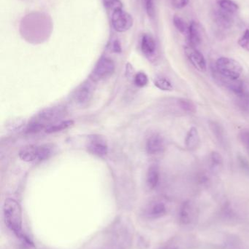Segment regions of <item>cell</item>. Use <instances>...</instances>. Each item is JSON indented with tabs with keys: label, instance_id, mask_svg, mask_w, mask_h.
<instances>
[{
	"label": "cell",
	"instance_id": "obj_1",
	"mask_svg": "<svg viewBox=\"0 0 249 249\" xmlns=\"http://www.w3.org/2000/svg\"><path fill=\"white\" fill-rule=\"evenodd\" d=\"M3 213L7 227L16 235H21L22 216L20 205L13 199H7L3 205Z\"/></svg>",
	"mask_w": 249,
	"mask_h": 249
},
{
	"label": "cell",
	"instance_id": "obj_2",
	"mask_svg": "<svg viewBox=\"0 0 249 249\" xmlns=\"http://www.w3.org/2000/svg\"><path fill=\"white\" fill-rule=\"evenodd\" d=\"M215 67L220 77L232 80H238L244 70L242 65L238 61L229 57L218 58Z\"/></svg>",
	"mask_w": 249,
	"mask_h": 249
},
{
	"label": "cell",
	"instance_id": "obj_3",
	"mask_svg": "<svg viewBox=\"0 0 249 249\" xmlns=\"http://www.w3.org/2000/svg\"><path fill=\"white\" fill-rule=\"evenodd\" d=\"M51 147L48 145L42 146H30L23 148L19 152V157L22 160L26 162L42 161L48 159L51 155Z\"/></svg>",
	"mask_w": 249,
	"mask_h": 249
},
{
	"label": "cell",
	"instance_id": "obj_4",
	"mask_svg": "<svg viewBox=\"0 0 249 249\" xmlns=\"http://www.w3.org/2000/svg\"><path fill=\"white\" fill-rule=\"evenodd\" d=\"M133 16L123 9H118L112 13L111 23L116 32L121 33L127 32L133 26Z\"/></svg>",
	"mask_w": 249,
	"mask_h": 249
},
{
	"label": "cell",
	"instance_id": "obj_5",
	"mask_svg": "<svg viewBox=\"0 0 249 249\" xmlns=\"http://www.w3.org/2000/svg\"><path fill=\"white\" fill-rule=\"evenodd\" d=\"M65 108L63 107L47 108V109H43L39 113H38L36 119L34 120V121L43 124L47 128L46 124L58 121V120L62 118L65 115Z\"/></svg>",
	"mask_w": 249,
	"mask_h": 249
},
{
	"label": "cell",
	"instance_id": "obj_6",
	"mask_svg": "<svg viewBox=\"0 0 249 249\" xmlns=\"http://www.w3.org/2000/svg\"><path fill=\"white\" fill-rule=\"evenodd\" d=\"M115 64L113 60L108 58H102L98 61L92 72V80L95 81L103 80L113 74L115 71Z\"/></svg>",
	"mask_w": 249,
	"mask_h": 249
},
{
	"label": "cell",
	"instance_id": "obj_7",
	"mask_svg": "<svg viewBox=\"0 0 249 249\" xmlns=\"http://www.w3.org/2000/svg\"><path fill=\"white\" fill-rule=\"evenodd\" d=\"M184 53L192 65L200 72H206L207 70V64L206 58L201 52L197 48L186 45L184 47Z\"/></svg>",
	"mask_w": 249,
	"mask_h": 249
},
{
	"label": "cell",
	"instance_id": "obj_8",
	"mask_svg": "<svg viewBox=\"0 0 249 249\" xmlns=\"http://www.w3.org/2000/svg\"><path fill=\"white\" fill-rule=\"evenodd\" d=\"M87 149L92 155L98 157H104L108 154V146L106 141L101 136H94L89 137Z\"/></svg>",
	"mask_w": 249,
	"mask_h": 249
},
{
	"label": "cell",
	"instance_id": "obj_9",
	"mask_svg": "<svg viewBox=\"0 0 249 249\" xmlns=\"http://www.w3.org/2000/svg\"><path fill=\"white\" fill-rule=\"evenodd\" d=\"M146 151L149 155H159L165 150V141L159 134H153L148 139Z\"/></svg>",
	"mask_w": 249,
	"mask_h": 249
},
{
	"label": "cell",
	"instance_id": "obj_10",
	"mask_svg": "<svg viewBox=\"0 0 249 249\" xmlns=\"http://www.w3.org/2000/svg\"><path fill=\"white\" fill-rule=\"evenodd\" d=\"M186 36H187V45L197 48L201 44L202 33L198 23L194 20L190 22L188 32Z\"/></svg>",
	"mask_w": 249,
	"mask_h": 249
},
{
	"label": "cell",
	"instance_id": "obj_11",
	"mask_svg": "<svg viewBox=\"0 0 249 249\" xmlns=\"http://www.w3.org/2000/svg\"><path fill=\"white\" fill-rule=\"evenodd\" d=\"M214 20L218 26L223 29H230L234 23V15L218 7L214 11Z\"/></svg>",
	"mask_w": 249,
	"mask_h": 249
},
{
	"label": "cell",
	"instance_id": "obj_12",
	"mask_svg": "<svg viewBox=\"0 0 249 249\" xmlns=\"http://www.w3.org/2000/svg\"><path fill=\"white\" fill-rule=\"evenodd\" d=\"M140 48L142 52L146 56L151 57L154 55L156 51V44L152 35L149 34H144L142 36Z\"/></svg>",
	"mask_w": 249,
	"mask_h": 249
},
{
	"label": "cell",
	"instance_id": "obj_13",
	"mask_svg": "<svg viewBox=\"0 0 249 249\" xmlns=\"http://www.w3.org/2000/svg\"><path fill=\"white\" fill-rule=\"evenodd\" d=\"M200 143V134L197 127H192L189 130L185 138L186 147L190 150H194L198 147Z\"/></svg>",
	"mask_w": 249,
	"mask_h": 249
},
{
	"label": "cell",
	"instance_id": "obj_14",
	"mask_svg": "<svg viewBox=\"0 0 249 249\" xmlns=\"http://www.w3.org/2000/svg\"><path fill=\"white\" fill-rule=\"evenodd\" d=\"M222 78V77H221ZM224 84L227 86L229 90L233 92L235 94L239 96H244L246 93L245 85L241 80H228V79L222 78Z\"/></svg>",
	"mask_w": 249,
	"mask_h": 249
},
{
	"label": "cell",
	"instance_id": "obj_15",
	"mask_svg": "<svg viewBox=\"0 0 249 249\" xmlns=\"http://www.w3.org/2000/svg\"><path fill=\"white\" fill-rule=\"evenodd\" d=\"M167 209L165 205L161 202L152 203L147 210L146 215L150 219H157L166 213Z\"/></svg>",
	"mask_w": 249,
	"mask_h": 249
},
{
	"label": "cell",
	"instance_id": "obj_16",
	"mask_svg": "<svg viewBox=\"0 0 249 249\" xmlns=\"http://www.w3.org/2000/svg\"><path fill=\"white\" fill-rule=\"evenodd\" d=\"M160 178V173L159 169L156 165H152L148 170L147 176H146V183L149 188H156L159 182Z\"/></svg>",
	"mask_w": 249,
	"mask_h": 249
},
{
	"label": "cell",
	"instance_id": "obj_17",
	"mask_svg": "<svg viewBox=\"0 0 249 249\" xmlns=\"http://www.w3.org/2000/svg\"><path fill=\"white\" fill-rule=\"evenodd\" d=\"M92 97V89L89 83L83 85L76 93V100L80 105H85L91 100Z\"/></svg>",
	"mask_w": 249,
	"mask_h": 249
},
{
	"label": "cell",
	"instance_id": "obj_18",
	"mask_svg": "<svg viewBox=\"0 0 249 249\" xmlns=\"http://www.w3.org/2000/svg\"><path fill=\"white\" fill-rule=\"evenodd\" d=\"M209 166L213 172H219L224 165V160L220 153L213 151L209 155Z\"/></svg>",
	"mask_w": 249,
	"mask_h": 249
},
{
	"label": "cell",
	"instance_id": "obj_19",
	"mask_svg": "<svg viewBox=\"0 0 249 249\" xmlns=\"http://www.w3.org/2000/svg\"><path fill=\"white\" fill-rule=\"evenodd\" d=\"M216 3L219 9L232 15L239 10V6L233 0H216Z\"/></svg>",
	"mask_w": 249,
	"mask_h": 249
},
{
	"label": "cell",
	"instance_id": "obj_20",
	"mask_svg": "<svg viewBox=\"0 0 249 249\" xmlns=\"http://www.w3.org/2000/svg\"><path fill=\"white\" fill-rule=\"evenodd\" d=\"M178 105L179 107L187 113L194 114L197 112V107L195 104L190 99H184V98L178 99Z\"/></svg>",
	"mask_w": 249,
	"mask_h": 249
},
{
	"label": "cell",
	"instance_id": "obj_21",
	"mask_svg": "<svg viewBox=\"0 0 249 249\" xmlns=\"http://www.w3.org/2000/svg\"><path fill=\"white\" fill-rule=\"evenodd\" d=\"M73 124H74V122L73 121H62V122L58 123V124L48 126L45 129V132L47 133H57V132L61 131V130L68 128L69 127L73 125Z\"/></svg>",
	"mask_w": 249,
	"mask_h": 249
},
{
	"label": "cell",
	"instance_id": "obj_22",
	"mask_svg": "<svg viewBox=\"0 0 249 249\" xmlns=\"http://www.w3.org/2000/svg\"><path fill=\"white\" fill-rule=\"evenodd\" d=\"M210 127L211 131L214 134L215 137L217 139L220 143H225V131H224L223 127L220 125L218 123L213 122L210 123Z\"/></svg>",
	"mask_w": 249,
	"mask_h": 249
},
{
	"label": "cell",
	"instance_id": "obj_23",
	"mask_svg": "<svg viewBox=\"0 0 249 249\" xmlns=\"http://www.w3.org/2000/svg\"><path fill=\"white\" fill-rule=\"evenodd\" d=\"M173 24L175 27L183 35H186L188 32L190 24L187 23L185 20L181 16L175 15L173 17Z\"/></svg>",
	"mask_w": 249,
	"mask_h": 249
},
{
	"label": "cell",
	"instance_id": "obj_24",
	"mask_svg": "<svg viewBox=\"0 0 249 249\" xmlns=\"http://www.w3.org/2000/svg\"><path fill=\"white\" fill-rule=\"evenodd\" d=\"M154 85L157 89L165 91H171L173 89L171 82L165 77H159L155 79Z\"/></svg>",
	"mask_w": 249,
	"mask_h": 249
},
{
	"label": "cell",
	"instance_id": "obj_25",
	"mask_svg": "<svg viewBox=\"0 0 249 249\" xmlns=\"http://www.w3.org/2000/svg\"><path fill=\"white\" fill-rule=\"evenodd\" d=\"M192 211V206L190 203H184L181 212V217L183 219V222H192L193 216H194V213H193Z\"/></svg>",
	"mask_w": 249,
	"mask_h": 249
},
{
	"label": "cell",
	"instance_id": "obj_26",
	"mask_svg": "<svg viewBox=\"0 0 249 249\" xmlns=\"http://www.w3.org/2000/svg\"><path fill=\"white\" fill-rule=\"evenodd\" d=\"M107 10L115 11L118 9H122L123 4L121 0H102Z\"/></svg>",
	"mask_w": 249,
	"mask_h": 249
},
{
	"label": "cell",
	"instance_id": "obj_27",
	"mask_svg": "<svg viewBox=\"0 0 249 249\" xmlns=\"http://www.w3.org/2000/svg\"><path fill=\"white\" fill-rule=\"evenodd\" d=\"M238 45L243 49L249 52V29H246L238 41Z\"/></svg>",
	"mask_w": 249,
	"mask_h": 249
},
{
	"label": "cell",
	"instance_id": "obj_28",
	"mask_svg": "<svg viewBox=\"0 0 249 249\" xmlns=\"http://www.w3.org/2000/svg\"><path fill=\"white\" fill-rule=\"evenodd\" d=\"M239 139L249 155V129H244L239 133Z\"/></svg>",
	"mask_w": 249,
	"mask_h": 249
},
{
	"label": "cell",
	"instance_id": "obj_29",
	"mask_svg": "<svg viewBox=\"0 0 249 249\" xmlns=\"http://www.w3.org/2000/svg\"><path fill=\"white\" fill-rule=\"evenodd\" d=\"M148 83H149V78L144 72H138L134 77V83L137 87H145Z\"/></svg>",
	"mask_w": 249,
	"mask_h": 249
},
{
	"label": "cell",
	"instance_id": "obj_30",
	"mask_svg": "<svg viewBox=\"0 0 249 249\" xmlns=\"http://www.w3.org/2000/svg\"><path fill=\"white\" fill-rule=\"evenodd\" d=\"M238 162L241 171L247 176H249V161L247 158L243 155H238Z\"/></svg>",
	"mask_w": 249,
	"mask_h": 249
},
{
	"label": "cell",
	"instance_id": "obj_31",
	"mask_svg": "<svg viewBox=\"0 0 249 249\" xmlns=\"http://www.w3.org/2000/svg\"><path fill=\"white\" fill-rule=\"evenodd\" d=\"M145 9L149 17L153 18L155 16L154 0H143Z\"/></svg>",
	"mask_w": 249,
	"mask_h": 249
},
{
	"label": "cell",
	"instance_id": "obj_32",
	"mask_svg": "<svg viewBox=\"0 0 249 249\" xmlns=\"http://www.w3.org/2000/svg\"><path fill=\"white\" fill-rule=\"evenodd\" d=\"M190 2V0H171L172 6L177 9H182L185 7Z\"/></svg>",
	"mask_w": 249,
	"mask_h": 249
},
{
	"label": "cell",
	"instance_id": "obj_33",
	"mask_svg": "<svg viewBox=\"0 0 249 249\" xmlns=\"http://www.w3.org/2000/svg\"><path fill=\"white\" fill-rule=\"evenodd\" d=\"M113 50H114L115 53L121 52V43H120L119 41L117 40V39L114 41V44H113Z\"/></svg>",
	"mask_w": 249,
	"mask_h": 249
}]
</instances>
